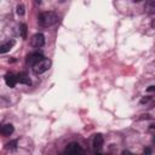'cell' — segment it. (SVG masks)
<instances>
[{
	"mask_svg": "<svg viewBox=\"0 0 155 155\" xmlns=\"http://www.w3.org/2000/svg\"><path fill=\"white\" fill-rule=\"evenodd\" d=\"M38 22L41 27H51L58 22V16L54 12H41L38 17Z\"/></svg>",
	"mask_w": 155,
	"mask_h": 155,
	"instance_id": "6da1fadb",
	"label": "cell"
},
{
	"mask_svg": "<svg viewBox=\"0 0 155 155\" xmlns=\"http://www.w3.org/2000/svg\"><path fill=\"white\" fill-rule=\"evenodd\" d=\"M64 155H85V150L78 143H70L65 147Z\"/></svg>",
	"mask_w": 155,
	"mask_h": 155,
	"instance_id": "7a4b0ae2",
	"label": "cell"
},
{
	"mask_svg": "<svg viewBox=\"0 0 155 155\" xmlns=\"http://www.w3.org/2000/svg\"><path fill=\"white\" fill-rule=\"evenodd\" d=\"M50 65H51V61L47 59V58H44V59H41L40 62H38L36 64L33 65V71L35 74H42L46 70H48Z\"/></svg>",
	"mask_w": 155,
	"mask_h": 155,
	"instance_id": "3957f363",
	"label": "cell"
},
{
	"mask_svg": "<svg viewBox=\"0 0 155 155\" xmlns=\"http://www.w3.org/2000/svg\"><path fill=\"white\" fill-rule=\"evenodd\" d=\"M44 44H45V36H44V34H41V33L34 34V35L31 36V39H30V45H31L33 47H35V48L42 47Z\"/></svg>",
	"mask_w": 155,
	"mask_h": 155,
	"instance_id": "277c9868",
	"label": "cell"
},
{
	"mask_svg": "<svg viewBox=\"0 0 155 155\" xmlns=\"http://www.w3.org/2000/svg\"><path fill=\"white\" fill-rule=\"evenodd\" d=\"M41 59H44V56H42L41 53H39V52H34V53H31V54L28 56V58H27V64L34 65V64H36L38 62H40Z\"/></svg>",
	"mask_w": 155,
	"mask_h": 155,
	"instance_id": "5b68a950",
	"label": "cell"
},
{
	"mask_svg": "<svg viewBox=\"0 0 155 155\" xmlns=\"http://www.w3.org/2000/svg\"><path fill=\"white\" fill-rule=\"evenodd\" d=\"M5 82H6V85L10 86V87H15L16 84H17V78H16V75H15L13 73H7V74L5 75Z\"/></svg>",
	"mask_w": 155,
	"mask_h": 155,
	"instance_id": "8992f818",
	"label": "cell"
},
{
	"mask_svg": "<svg viewBox=\"0 0 155 155\" xmlns=\"http://www.w3.org/2000/svg\"><path fill=\"white\" fill-rule=\"evenodd\" d=\"M13 131H15V128L11 124H5V125L0 126V134H2V136H11L13 133Z\"/></svg>",
	"mask_w": 155,
	"mask_h": 155,
	"instance_id": "52a82bcc",
	"label": "cell"
},
{
	"mask_svg": "<svg viewBox=\"0 0 155 155\" xmlns=\"http://www.w3.org/2000/svg\"><path fill=\"white\" fill-rule=\"evenodd\" d=\"M103 143H104V138H103V136L99 134V133L96 134L94 138H93V148H94L96 150H101L102 147H103Z\"/></svg>",
	"mask_w": 155,
	"mask_h": 155,
	"instance_id": "ba28073f",
	"label": "cell"
},
{
	"mask_svg": "<svg viewBox=\"0 0 155 155\" xmlns=\"http://www.w3.org/2000/svg\"><path fill=\"white\" fill-rule=\"evenodd\" d=\"M16 78H17V82H19V84H24V85H30V84H31L30 79L28 78L27 73H24V71H22V73H19V74H17V75H16Z\"/></svg>",
	"mask_w": 155,
	"mask_h": 155,
	"instance_id": "9c48e42d",
	"label": "cell"
},
{
	"mask_svg": "<svg viewBox=\"0 0 155 155\" xmlns=\"http://www.w3.org/2000/svg\"><path fill=\"white\" fill-rule=\"evenodd\" d=\"M13 46H15V40L7 41L6 44H4V45L0 46V53H6V52H8Z\"/></svg>",
	"mask_w": 155,
	"mask_h": 155,
	"instance_id": "30bf717a",
	"label": "cell"
},
{
	"mask_svg": "<svg viewBox=\"0 0 155 155\" xmlns=\"http://www.w3.org/2000/svg\"><path fill=\"white\" fill-rule=\"evenodd\" d=\"M144 8H145V11H147L148 13H154V12H155V2H154V1H148V2H145Z\"/></svg>",
	"mask_w": 155,
	"mask_h": 155,
	"instance_id": "8fae6325",
	"label": "cell"
},
{
	"mask_svg": "<svg viewBox=\"0 0 155 155\" xmlns=\"http://www.w3.org/2000/svg\"><path fill=\"white\" fill-rule=\"evenodd\" d=\"M21 34H22V38H27V25L23 23V24H21Z\"/></svg>",
	"mask_w": 155,
	"mask_h": 155,
	"instance_id": "7c38bea8",
	"label": "cell"
},
{
	"mask_svg": "<svg viewBox=\"0 0 155 155\" xmlns=\"http://www.w3.org/2000/svg\"><path fill=\"white\" fill-rule=\"evenodd\" d=\"M6 145H7L8 149H16V148H17V140H12V142L7 143Z\"/></svg>",
	"mask_w": 155,
	"mask_h": 155,
	"instance_id": "4fadbf2b",
	"label": "cell"
},
{
	"mask_svg": "<svg viewBox=\"0 0 155 155\" xmlns=\"http://www.w3.org/2000/svg\"><path fill=\"white\" fill-rule=\"evenodd\" d=\"M17 13H18L19 16H23V15H24V6H23V5H18V6H17Z\"/></svg>",
	"mask_w": 155,
	"mask_h": 155,
	"instance_id": "5bb4252c",
	"label": "cell"
},
{
	"mask_svg": "<svg viewBox=\"0 0 155 155\" xmlns=\"http://www.w3.org/2000/svg\"><path fill=\"white\" fill-rule=\"evenodd\" d=\"M144 155H151V149L150 148H145L144 149Z\"/></svg>",
	"mask_w": 155,
	"mask_h": 155,
	"instance_id": "9a60e30c",
	"label": "cell"
},
{
	"mask_svg": "<svg viewBox=\"0 0 155 155\" xmlns=\"http://www.w3.org/2000/svg\"><path fill=\"white\" fill-rule=\"evenodd\" d=\"M124 155H136V154H133V153H131V151H128V150H125V151H124Z\"/></svg>",
	"mask_w": 155,
	"mask_h": 155,
	"instance_id": "2e32d148",
	"label": "cell"
},
{
	"mask_svg": "<svg viewBox=\"0 0 155 155\" xmlns=\"http://www.w3.org/2000/svg\"><path fill=\"white\" fill-rule=\"evenodd\" d=\"M147 91H149V92H151V91H154V86H149Z\"/></svg>",
	"mask_w": 155,
	"mask_h": 155,
	"instance_id": "e0dca14e",
	"label": "cell"
},
{
	"mask_svg": "<svg viewBox=\"0 0 155 155\" xmlns=\"http://www.w3.org/2000/svg\"><path fill=\"white\" fill-rule=\"evenodd\" d=\"M94 155H103V154H102L101 151H96V154H94Z\"/></svg>",
	"mask_w": 155,
	"mask_h": 155,
	"instance_id": "ac0fdd59",
	"label": "cell"
}]
</instances>
